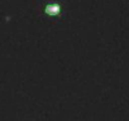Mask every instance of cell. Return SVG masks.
I'll return each instance as SVG.
<instances>
[{
  "label": "cell",
  "mask_w": 129,
  "mask_h": 121,
  "mask_svg": "<svg viewBox=\"0 0 129 121\" xmlns=\"http://www.w3.org/2000/svg\"><path fill=\"white\" fill-rule=\"evenodd\" d=\"M44 13L49 17H56L61 13V5L57 4V3H49L44 7Z\"/></svg>",
  "instance_id": "obj_1"
}]
</instances>
